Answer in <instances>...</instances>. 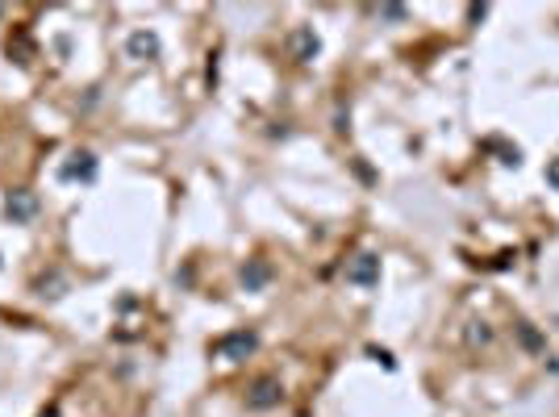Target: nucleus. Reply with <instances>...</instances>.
<instances>
[{
  "label": "nucleus",
  "mask_w": 559,
  "mask_h": 417,
  "mask_svg": "<svg viewBox=\"0 0 559 417\" xmlns=\"http://www.w3.org/2000/svg\"><path fill=\"white\" fill-rule=\"evenodd\" d=\"M255 347H259V334H255V330H230V334H221V338L213 343V351H217L221 359H230V363L246 359Z\"/></svg>",
  "instance_id": "obj_1"
},
{
  "label": "nucleus",
  "mask_w": 559,
  "mask_h": 417,
  "mask_svg": "<svg viewBox=\"0 0 559 417\" xmlns=\"http://www.w3.org/2000/svg\"><path fill=\"white\" fill-rule=\"evenodd\" d=\"M280 401H284V388H280L276 376H259V380L251 384V393H246V409H255V414H267V409H276Z\"/></svg>",
  "instance_id": "obj_2"
},
{
  "label": "nucleus",
  "mask_w": 559,
  "mask_h": 417,
  "mask_svg": "<svg viewBox=\"0 0 559 417\" xmlns=\"http://www.w3.org/2000/svg\"><path fill=\"white\" fill-rule=\"evenodd\" d=\"M58 180H79V184H92L96 180V155L92 150H75L63 167H58Z\"/></svg>",
  "instance_id": "obj_3"
},
{
  "label": "nucleus",
  "mask_w": 559,
  "mask_h": 417,
  "mask_svg": "<svg viewBox=\"0 0 559 417\" xmlns=\"http://www.w3.org/2000/svg\"><path fill=\"white\" fill-rule=\"evenodd\" d=\"M347 280L359 284V288H372V284L380 280V259H376V255H355V259L347 263Z\"/></svg>",
  "instance_id": "obj_4"
},
{
  "label": "nucleus",
  "mask_w": 559,
  "mask_h": 417,
  "mask_svg": "<svg viewBox=\"0 0 559 417\" xmlns=\"http://www.w3.org/2000/svg\"><path fill=\"white\" fill-rule=\"evenodd\" d=\"M125 54H129V58H142V63H146V58H159V38H155L150 29H134V33L125 38Z\"/></svg>",
  "instance_id": "obj_5"
},
{
  "label": "nucleus",
  "mask_w": 559,
  "mask_h": 417,
  "mask_svg": "<svg viewBox=\"0 0 559 417\" xmlns=\"http://www.w3.org/2000/svg\"><path fill=\"white\" fill-rule=\"evenodd\" d=\"M4 213H8V221H17V226L33 221V213H38V200H33V192H8V200H4Z\"/></svg>",
  "instance_id": "obj_6"
},
{
  "label": "nucleus",
  "mask_w": 559,
  "mask_h": 417,
  "mask_svg": "<svg viewBox=\"0 0 559 417\" xmlns=\"http://www.w3.org/2000/svg\"><path fill=\"white\" fill-rule=\"evenodd\" d=\"M271 284V263L267 259H246V267H242V288L246 292H263Z\"/></svg>",
  "instance_id": "obj_7"
},
{
  "label": "nucleus",
  "mask_w": 559,
  "mask_h": 417,
  "mask_svg": "<svg viewBox=\"0 0 559 417\" xmlns=\"http://www.w3.org/2000/svg\"><path fill=\"white\" fill-rule=\"evenodd\" d=\"M317 50H322V42H317V33H313V29H297V33H292V54H297L301 63L317 58Z\"/></svg>",
  "instance_id": "obj_8"
},
{
  "label": "nucleus",
  "mask_w": 559,
  "mask_h": 417,
  "mask_svg": "<svg viewBox=\"0 0 559 417\" xmlns=\"http://www.w3.org/2000/svg\"><path fill=\"white\" fill-rule=\"evenodd\" d=\"M38 297H42V301H58V297H63V276H58V272L42 276V280H38Z\"/></svg>",
  "instance_id": "obj_9"
},
{
  "label": "nucleus",
  "mask_w": 559,
  "mask_h": 417,
  "mask_svg": "<svg viewBox=\"0 0 559 417\" xmlns=\"http://www.w3.org/2000/svg\"><path fill=\"white\" fill-rule=\"evenodd\" d=\"M518 338H522V347H526V351H535V355H539V351L547 347V343L539 338V330H535V326H526V322L518 326Z\"/></svg>",
  "instance_id": "obj_10"
},
{
  "label": "nucleus",
  "mask_w": 559,
  "mask_h": 417,
  "mask_svg": "<svg viewBox=\"0 0 559 417\" xmlns=\"http://www.w3.org/2000/svg\"><path fill=\"white\" fill-rule=\"evenodd\" d=\"M368 359H376V363H380V368H388V372L397 368V359H393V355H388L384 347H368Z\"/></svg>",
  "instance_id": "obj_11"
},
{
  "label": "nucleus",
  "mask_w": 559,
  "mask_h": 417,
  "mask_svg": "<svg viewBox=\"0 0 559 417\" xmlns=\"http://www.w3.org/2000/svg\"><path fill=\"white\" fill-rule=\"evenodd\" d=\"M547 184L559 192V159H551V163H547Z\"/></svg>",
  "instance_id": "obj_12"
},
{
  "label": "nucleus",
  "mask_w": 559,
  "mask_h": 417,
  "mask_svg": "<svg viewBox=\"0 0 559 417\" xmlns=\"http://www.w3.org/2000/svg\"><path fill=\"white\" fill-rule=\"evenodd\" d=\"M380 13H384L388 21H401V17H405V8H401V4H388V8H380Z\"/></svg>",
  "instance_id": "obj_13"
},
{
  "label": "nucleus",
  "mask_w": 559,
  "mask_h": 417,
  "mask_svg": "<svg viewBox=\"0 0 559 417\" xmlns=\"http://www.w3.org/2000/svg\"><path fill=\"white\" fill-rule=\"evenodd\" d=\"M0 17H4V8H0Z\"/></svg>",
  "instance_id": "obj_14"
}]
</instances>
